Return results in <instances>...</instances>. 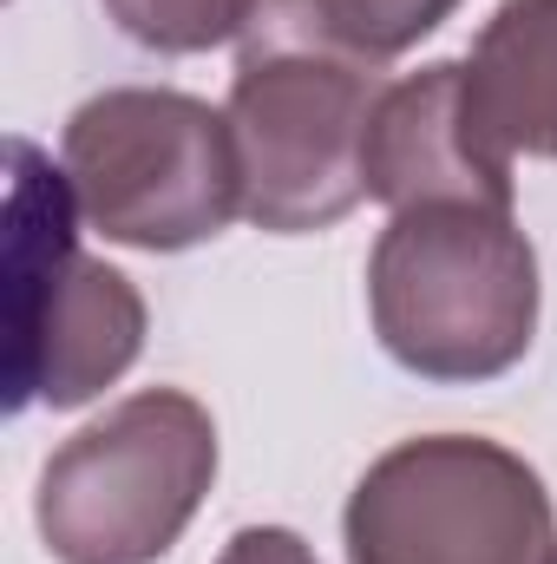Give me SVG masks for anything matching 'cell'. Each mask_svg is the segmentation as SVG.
<instances>
[{
  "mask_svg": "<svg viewBox=\"0 0 557 564\" xmlns=\"http://www.w3.org/2000/svg\"><path fill=\"white\" fill-rule=\"evenodd\" d=\"M263 0H106L112 26L125 40H139L144 53H210V46H230L250 33Z\"/></svg>",
  "mask_w": 557,
  "mask_h": 564,
  "instance_id": "9c48e42d",
  "label": "cell"
},
{
  "mask_svg": "<svg viewBox=\"0 0 557 564\" xmlns=\"http://www.w3.org/2000/svg\"><path fill=\"white\" fill-rule=\"evenodd\" d=\"M348 564H551L557 519L538 466L485 433L387 446L348 492Z\"/></svg>",
  "mask_w": 557,
  "mask_h": 564,
  "instance_id": "8992f818",
  "label": "cell"
},
{
  "mask_svg": "<svg viewBox=\"0 0 557 564\" xmlns=\"http://www.w3.org/2000/svg\"><path fill=\"white\" fill-rule=\"evenodd\" d=\"M381 93L387 73L335 46L308 0H263L223 106L243 158V217L270 237L341 224L368 197L361 144Z\"/></svg>",
  "mask_w": 557,
  "mask_h": 564,
  "instance_id": "6da1fadb",
  "label": "cell"
},
{
  "mask_svg": "<svg viewBox=\"0 0 557 564\" xmlns=\"http://www.w3.org/2000/svg\"><path fill=\"white\" fill-rule=\"evenodd\" d=\"M551 564H557V552H551Z\"/></svg>",
  "mask_w": 557,
  "mask_h": 564,
  "instance_id": "7c38bea8",
  "label": "cell"
},
{
  "mask_svg": "<svg viewBox=\"0 0 557 564\" xmlns=\"http://www.w3.org/2000/svg\"><path fill=\"white\" fill-rule=\"evenodd\" d=\"M217 486V421L184 388H139L53 446L33 492L59 564H157Z\"/></svg>",
  "mask_w": 557,
  "mask_h": 564,
  "instance_id": "5b68a950",
  "label": "cell"
},
{
  "mask_svg": "<svg viewBox=\"0 0 557 564\" xmlns=\"http://www.w3.org/2000/svg\"><path fill=\"white\" fill-rule=\"evenodd\" d=\"M59 171L73 177L79 217L106 243L144 257L197 250L243 217V158L230 112L197 93H92L59 132Z\"/></svg>",
  "mask_w": 557,
  "mask_h": 564,
  "instance_id": "277c9868",
  "label": "cell"
},
{
  "mask_svg": "<svg viewBox=\"0 0 557 564\" xmlns=\"http://www.w3.org/2000/svg\"><path fill=\"white\" fill-rule=\"evenodd\" d=\"M308 7H315L321 33L368 66L414 53L426 33H439L459 13V0H308Z\"/></svg>",
  "mask_w": 557,
  "mask_h": 564,
  "instance_id": "30bf717a",
  "label": "cell"
},
{
  "mask_svg": "<svg viewBox=\"0 0 557 564\" xmlns=\"http://www.w3.org/2000/svg\"><path fill=\"white\" fill-rule=\"evenodd\" d=\"M217 564H321V558H315L308 539L288 532V525H243V532L217 552Z\"/></svg>",
  "mask_w": 557,
  "mask_h": 564,
  "instance_id": "8fae6325",
  "label": "cell"
},
{
  "mask_svg": "<svg viewBox=\"0 0 557 564\" xmlns=\"http://www.w3.org/2000/svg\"><path fill=\"white\" fill-rule=\"evenodd\" d=\"M368 315L419 381H499L538 341V250L492 204L394 210L368 257Z\"/></svg>",
  "mask_w": 557,
  "mask_h": 564,
  "instance_id": "7a4b0ae2",
  "label": "cell"
},
{
  "mask_svg": "<svg viewBox=\"0 0 557 564\" xmlns=\"http://www.w3.org/2000/svg\"><path fill=\"white\" fill-rule=\"evenodd\" d=\"M361 184L387 210H414V204L512 210L518 197L512 164L479 144L466 112V59H426L407 79H387L361 144Z\"/></svg>",
  "mask_w": 557,
  "mask_h": 564,
  "instance_id": "52a82bcc",
  "label": "cell"
},
{
  "mask_svg": "<svg viewBox=\"0 0 557 564\" xmlns=\"http://www.w3.org/2000/svg\"><path fill=\"white\" fill-rule=\"evenodd\" d=\"M7 414H73L132 375L144 355L139 282L99 257H79V197L26 139L7 144Z\"/></svg>",
  "mask_w": 557,
  "mask_h": 564,
  "instance_id": "3957f363",
  "label": "cell"
},
{
  "mask_svg": "<svg viewBox=\"0 0 557 564\" xmlns=\"http://www.w3.org/2000/svg\"><path fill=\"white\" fill-rule=\"evenodd\" d=\"M466 112L485 151L557 158V0H499L466 53Z\"/></svg>",
  "mask_w": 557,
  "mask_h": 564,
  "instance_id": "ba28073f",
  "label": "cell"
}]
</instances>
